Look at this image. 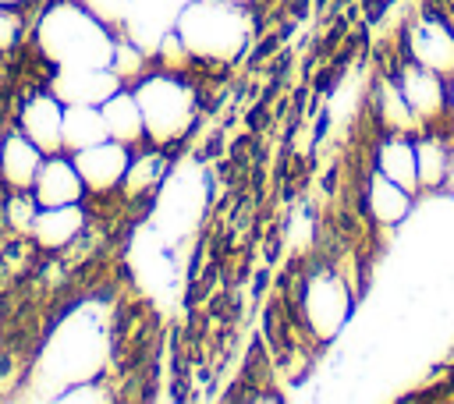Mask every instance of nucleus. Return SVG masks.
<instances>
[{"label": "nucleus", "instance_id": "22", "mask_svg": "<svg viewBox=\"0 0 454 404\" xmlns=\"http://www.w3.org/2000/svg\"><path fill=\"white\" fill-rule=\"evenodd\" d=\"M35 213H39L35 195H21V191H18V195L11 198V206H7V220H11L14 227H21V230H32Z\"/></svg>", "mask_w": 454, "mask_h": 404}, {"label": "nucleus", "instance_id": "14", "mask_svg": "<svg viewBox=\"0 0 454 404\" xmlns=\"http://www.w3.org/2000/svg\"><path fill=\"white\" fill-rule=\"evenodd\" d=\"M365 206H369V216L376 223L394 227V223H401L411 213V191L401 188L397 181H390L387 174L372 170V177L365 184Z\"/></svg>", "mask_w": 454, "mask_h": 404}, {"label": "nucleus", "instance_id": "4", "mask_svg": "<svg viewBox=\"0 0 454 404\" xmlns=\"http://www.w3.org/2000/svg\"><path fill=\"white\" fill-rule=\"evenodd\" d=\"M301 308H305L309 330L319 340H330L333 333H340V326L351 315V291L337 273H312L301 294Z\"/></svg>", "mask_w": 454, "mask_h": 404}, {"label": "nucleus", "instance_id": "2", "mask_svg": "<svg viewBox=\"0 0 454 404\" xmlns=\"http://www.w3.org/2000/svg\"><path fill=\"white\" fill-rule=\"evenodd\" d=\"M174 32L192 53V60L227 64L241 57V50L248 46L252 18H248V7L231 0H192L177 14Z\"/></svg>", "mask_w": 454, "mask_h": 404}, {"label": "nucleus", "instance_id": "24", "mask_svg": "<svg viewBox=\"0 0 454 404\" xmlns=\"http://www.w3.org/2000/svg\"><path fill=\"white\" fill-rule=\"evenodd\" d=\"M21 35V21L11 7H0V50H11Z\"/></svg>", "mask_w": 454, "mask_h": 404}, {"label": "nucleus", "instance_id": "17", "mask_svg": "<svg viewBox=\"0 0 454 404\" xmlns=\"http://www.w3.org/2000/svg\"><path fill=\"white\" fill-rule=\"evenodd\" d=\"M64 149L67 152H78V149H89L106 135V124H103V110L99 106H85V103H71L64 106Z\"/></svg>", "mask_w": 454, "mask_h": 404}, {"label": "nucleus", "instance_id": "3", "mask_svg": "<svg viewBox=\"0 0 454 404\" xmlns=\"http://www.w3.org/2000/svg\"><path fill=\"white\" fill-rule=\"evenodd\" d=\"M131 92H135L142 120H145V138H153L156 145L177 142L192 128L199 96L184 78H177V71L142 74Z\"/></svg>", "mask_w": 454, "mask_h": 404}, {"label": "nucleus", "instance_id": "16", "mask_svg": "<svg viewBox=\"0 0 454 404\" xmlns=\"http://www.w3.org/2000/svg\"><path fill=\"white\" fill-rule=\"evenodd\" d=\"M415 163H419V188L436 191L447 184L454 156H450V145L436 131H429V135L415 138Z\"/></svg>", "mask_w": 454, "mask_h": 404}, {"label": "nucleus", "instance_id": "25", "mask_svg": "<svg viewBox=\"0 0 454 404\" xmlns=\"http://www.w3.org/2000/svg\"><path fill=\"white\" fill-rule=\"evenodd\" d=\"M18 4H25V0H0V7H18Z\"/></svg>", "mask_w": 454, "mask_h": 404}, {"label": "nucleus", "instance_id": "23", "mask_svg": "<svg viewBox=\"0 0 454 404\" xmlns=\"http://www.w3.org/2000/svg\"><path fill=\"white\" fill-rule=\"evenodd\" d=\"M60 400H67V404H78V400H110V393L99 390L96 383H71V390H64Z\"/></svg>", "mask_w": 454, "mask_h": 404}, {"label": "nucleus", "instance_id": "21", "mask_svg": "<svg viewBox=\"0 0 454 404\" xmlns=\"http://www.w3.org/2000/svg\"><path fill=\"white\" fill-rule=\"evenodd\" d=\"M92 18H99L106 28H117L131 14V0H78Z\"/></svg>", "mask_w": 454, "mask_h": 404}, {"label": "nucleus", "instance_id": "18", "mask_svg": "<svg viewBox=\"0 0 454 404\" xmlns=\"http://www.w3.org/2000/svg\"><path fill=\"white\" fill-rule=\"evenodd\" d=\"M376 117L387 128V135H408L419 124L404 92H401V85H397V78H383L376 85Z\"/></svg>", "mask_w": 454, "mask_h": 404}, {"label": "nucleus", "instance_id": "15", "mask_svg": "<svg viewBox=\"0 0 454 404\" xmlns=\"http://www.w3.org/2000/svg\"><path fill=\"white\" fill-rule=\"evenodd\" d=\"M376 170L408 188L411 195L419 191V163H415V142L408 135H387L376 149Z\"/></svg>", "mask_w": 454, "mask_h": 404}, {"label": "nucleus", "instance_id": "7", "mask_svg": "<svg viewBox=\"0 0 454 404\" xmlns=\"http://www.w3.org/2000/svg\"><path fill=\"white\" fill-rule=\"evenodd\" d=\"M117 89H121V78L114 74V67H57V74L50 82V92L64 106H71V103L99 106Z\"/></svg>", "mask_w": 454, "mask_h": 404}, {"label": "nucleus", "instance_id": "12", "mask_svg": "<svg viewBox=\"0 0 454 404\" xmlns=\"http://www.w3.org/2000/svg\"><path fill=\"white\" fill-rule=\"evenodd\" d=\"M85 227V213L78 202L71 206H39L35 223H32V237L43 248H64L71 245Z\"/></svg>", "mask_w": 454, "mask_h": 404}, {"label": "nucleus", "instance_id": "27", "mask_svg": "<svg viewBox=\"0 0 454 404\" xmlns=\"http://www.w3.org/2000/svg\"><path fill=\"white\" fill-rule=\"evenodd\" d=\"M450 25H454V18H450Z\"/></svg>", "mask_w": 454, "mask_h": 404}, {"label": "nucleus", "instance_id": "5", "mask_svg": "<svg viewBox=\"0 0 454 404\" xmlns=\"http://www.w3.org/2000/svg\"><path fill=\"white\" fill-rule=\"evenodd\" d=\"M397 85H401V92H404V99H408V106H411V113H415L419 124H436L450 110L447 78L436 74V71H429V67H422V64H415L411 57L397 71Z\"/></svg>", "mask_w": 454, "mask_h": 404}, {"label": "nucleus", "instance_id": "6", "mask_svg": "<svg viewBox=\"0 0 454 404\" xmlns=\"http://www.w3.org/2000/svg\"><path fill=\"white\" fill-rule=\"evenodd\" d=\"M408 57L454 82V25L426 14L408 28Z\"/></svg>", "mask_w": 454, "mask_h": 404}, {"label": "nucleus", "instance_id": "26", "mask_svg": "<svg viewBox=\"0 0 454 404\" xmlns=\"http://www.w3.org/2000/svg\"><path fill=\"white\" fill-rule=\"evenodd\" d=\"M231 4H241V7H248V0H231Z\"/></svg>", "mask_w": 454, "mask_h": 404}, {"label": "nucleus", "instance_id": "8", "mask_svg": "<svg viewBox=\"0 0 454 404\" xmlns=\"http://www.w3.org/2000/svg\"><path fill=\"white\" fill-rule=\"evenodd\" d=\"M71 159H74V167H78V174H82V181H85L89 191H110V188H117L124 181V174H128V163H131L128 145H121L114 138H103V142H96L89 149L71 152Z\"/></svg>", "mask_w": 454, "mask_h": 404}, {"label": "nucleus", "instance_id": "11", "mask_svg": "<svg viewBox=\"0 0 454 404\" xmlns=\"http://www.w3.org/2000/svg\"><path fill=\"white\" fill-rule=\"evenodd\" d=\"M43 156H46V152H43L32 138H25V135H7L4 145H0V174H4V181H7L14 191L32 188V181H35V174H39V167H43Z\"/></svg>", "mask_w": 454, "mask_h": 404}, {"label": "nucleus", "instance_id": "20", "mask_svg": "<svg viewBox=\"0 0 454 404\" xmlns=\"http://www.w3.org/2000/svg\"><path fill=\"white\" fill-rule=\"evenodd\" d=\"M110 67H114V74L121 78V82H138L142 74H145V53H142V46H135V43H128V39H117L114 43V60H110Z\"/></svg>", "mask_w": 454, "mask_h": 404}, {"label": "nucleus", "instance_id": "9", "mask_svg": "<svg viewBox=\"0 0 454 404\" xmlns=\"http://www.w3.org/2000/svg\"><path fill=\"white\" fill-rule=\"evenodd\" d=\"M64 103L53 92H39L21 106V135L32 138L46 156L64 149Z\"/></svg>", "mask_w": 454, "mask_h": 404}, {"label": "nucleus", "instance_id": "1", "mask_svg": "<svg viewBox=\"0 0 454 404\" xmlns=\"http://www.w3.org/2000/svg\"><path fill=\"white\" fill-rule=\"evenodd\" d=\"M39 50L57 67H110L114 60V35L110 28L92 18L78 0H60L46 7L35 28Z\"/></svg>", "mask_w": 454, "mask_h": 404}, {"label": "nucleus", "instance_id": "19", "mask_svg": "<svg viewBox=\"0 0 454 404\" xmlns=\"http://www.w3.org/2000/svg\"><path fill=\"white\" fill-rule=\"evenodd\" d=\"M160 170H163V156L160 152H145V156H135L131 163H128V174H124V191L128 195H142V191H149L153 184H156V177H160Z\"/></svg>", "mask_w": 454, "mask_h": 404}, {"label": "nucleus", "instance_id": "10", "mask_svg": "<svg viewBox=\"0 0 454 404\" xmlns=\"http://www.w3.org/2000/svg\"><path fill=\"white\" fill-rule=\"evenodd\" d=\"M85 191V181L74 167V159H64V156H46L35 181H32V195L39 206H71L78 202Z\"/></svg>", "mask_w": 454, "mask_h": 404}, {"label": "nucleus", "instance_id": "13", "mask_svg": "<svg viewBox=\"0 0 454 404\" xmlns=\"http://www.w3.org/2000/svg\"><path fill=\"white\" fill-rule=\"evenodd\" d=\"M103 110V124H106V135L121 145H138L145 138V120H142V110H138V99L135 92L128 89H117L106 103H99Z\"/></svg>", "mask_w": 454, "mask_h": 404}]
</instances>
